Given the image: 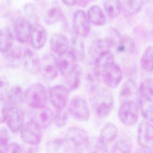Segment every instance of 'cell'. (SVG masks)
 <instances>
[{
	"label": "cell",
	"mask_w": 153,
	"mask_h": 153,
	"mask_svg": "<svg viewBox=\"0 0 153 153\" xmlns=\"http://www.w3.org/2000/svg\"><path fill=\"white\" fill-rule=\"evenodd\" d=\"M112 45L113 41L111 39L103 38L98 39L90 47L89 54L95 60L101 54L110 51V48Z\"/></svg>",
	"instance_id": "cell-21"
},
{
	"label": "cell",
	"mask_w": 153,
	"mask_h": 153,
	"mask_svg": "<svg viewBox=\"0 0 153 153\" xmlns=\"http://www.w3.org/2000/svg\"><path fill=\"white\" fill-rule=\"evenodd\" d=\"M50 42L51 50L59 55L68 51L70 44L68 38L60 33L53 35Z\"/></svg>",
	"instance_id": "cell-20"
},
{
	"label": "cell",
	"mask_w": 153,
	"mask_h": 153,
	"mask_svg": "<svg viewBox=\"0 0 153 153\" xmlns=\"http://www.w3.org/2000/svg\"><path fill=\"white\" fill-rule=\"evenodd\" d=\"M63 109L57 110V112L54 115L53 121L56 126L59 128L65 126L68 120V114Z\"/></svg>",
	"instance_id": "cell-37"
},
{
	"label": "cell",
	"mask_w": 153,
	"mask_h": 153,
	"mask_svg": "<svg viewBox=\"0 0 153 153\" xmlns=\"http://www.w3.org/2000/svg\"><path fill=\"white\" fill-rule=\"evenodd\" d=\"M149 0H122V7L125 14L130 16L138 13Z\"/></svg>",
	"instance_id": "cell-22"
},
{
	"label": "cell",
	"mask_w": 153,
	"mask_h": 153,
	"mask_svg": "<svg viewBox=\"0 0 153 153\" xmlns=\"http://www.w3.org/2000/svg\"><path fill=\"white\" fill-rule=\"evenodd\" d=\"M103 7L105 13L111 18L117 17L123 8L120 0H103Z\"/></svg>",
	"instance_id": "cell-29"
},
{
	"label": "cell",
	"mask_w": 153,
	"mask_h": 153,
	"mask_svg": "<svg viewBox=\"0 0 153 153\" xmlns=\"http://www.w3.org/2000/svg\"><path fill=\"white\" fill-rule=\"evenodd\" d=\"M87 17L90 22L96 26H102L106 23V17L97 5H93L88 9Z\"/></svg>",
	"instance_id": "cell-25"
},
{
	"label": "cell",
	"mask_w": 153,
	"mask_h": 153,
	"mask_svg": "<svg viewBox=\"0 0 153 153\" xmlns=\"http://www.w3.org/2000/svg\"><path fill=\"white\" fill-rule=\"evenodd\" d=\"M71 143L66 139L54 138L46 143L45 150L50 153H62L70 151Z\"/></svg>",
	"instance_id": "cell-19"
},
{
	"label": "cell",
	"mask_w": 153,
	"mask_h": 153,
	"mask_svg": "<svg viewBox=\"0 0 153 153\" xmlns=\"http://www.w3.org/2000/svg\"><path fill=\"white\" fill-rule=\"evenodd\" d=\"M118 128L112 123H108L102 128L99 139L105 143L108 144L113 142L117 137Z\"/></svg>",
	"instance_id": "cell-23"
},
{
	"label": "cell",
	"mask_w": 153,
	"mask_h": 153,
	"mask_svg": "<svg viewBox=\"0 0 153 153\" xmlns=\"http://www.w3.org/2000/svg\"><path fill=\"white\" fill-rule=\"evenodd\" d=\"M5 122L12 132L20 131L25 124V112L19 105H11L8 107Z\"/></svg>",
	"instance_id": "cell-6"
},
{
	"label": "cell",
	"mask_w": 153,
	"mask_h": 153,
	"mask_svg": "<svg viewBox=\"0 0 153 153\" xmlns=\"http://www.w3.org/2000/svg\"><path fill=\"white\" fill-rule=\"evenodd\" d=\"M25 101L32 109L45 106L47 95L44 86L39 83L31 85L25 92Z\"/></svg>",
	"instance_id": "cell-2"
},
{
	"label": "cell",
	"mask_w": 153,
	"mask_h": 153,
	"mask_svg": "<svg viewBox=\"0 0 153 153\" xmlns=\"http://www.w3.org/2000/svg\"><path fill=\"white\" fill-rule=\"evenodd\" d=\"M139 108L133 100L121 102L118 109V118L126 126H131L135 124L139 118Z\"/></svg>",
	"instance_id": "cell-3"
},
{
	"label": "cell",
	"mask_w": 153,
	"mask_h": 153,
	"mask_svg": "<svg viewBox=\"0 0 153 153\" xmlns=\"http://www.w3.org/2000/svg\"><path fill=\"white\" fill-rule=\"evenodd\" d=\"M90 21L84 11L76 10L74 14L72 26L74 32L79 36H86L90 32Z\"/></svg>",
	"instance_id": "cell-14"
},
{
	"label": "cell",
	"mask_w": 153,
	"mask_h": 153,
	"mask_svg": "<svg viewBox=\"0 0 153 153\" xmlns=\"http://www.w3.org/2000/svg\"><path fill=\"white\" fill-rule=\"evenodd\" d=\"M77 59L73 51H66L59 54L57 60L59 71L65 76L72 72L76 68Z\"/></svg>",
	"instance_id": "cell-13"
},
{
	"label": "cell",
	"mask_w": 153,
	"mask_h": 153,
	"mask_svg": "<svg viewBox=\"0 0 153 153\" xmlns=\"http://www.w3.org/2000/svg\"><path fill=\"white\" fill-rule=\"evenodd\" d=\"M99 74L104 83L112 88L118 85L123 77L121 69L115 62L102 68Z\"/></svg>",
	"instance_id": "cell-4"
},
{
	"label": "cell",
	"mask_w": 153,
	"mask_h": 153,
	"mask_svg": "<svg viewBox=\"0 0 153 153\" xmlns=\"http://www.w3.org/2000/svg\"><path fill=\"white\" fill-rule=\"evenodd\" d=\"M41 128L33 122L30 121L23 125L20 130V136L22 140L30 145H36L41 140L42 133Z\"/></svg>",
	"instance_id": "cell-8"
},
{
	"label": "cell",
	"mask_w": 153,
	"mask_h": 153,
	"mask_svg": "<svg viewBox=\"0 0 153 153\" xmlns=\"http://www.w3.org/2000/svg\"><path fill=\"white\" fill-rule=\"evenodd\" d=\"M137 143L145 149L153 148V125L148 121L140 123L137 130Z\"/></svg>",
	"instance_id": "cell-10"
},
{
	"label": "cell",
	"mask_w": 153,
	"mask_h": 153,
	"mask_svg": "<svg viewBox=\"0 0 153 153\" xmlns=\"http://www.w3.org/2000/svg\"><path fill=\"white\" fill-rule=\"evenodd\" d=\"M47 33L45 29L39 23L32 25L30 41L32 45L35 49L42 48L47 41Z\"/></svg>",
	"instance_id": "cell-16"
},
{
	"label": "cell",
	"mask_w": 153,
	"mask_h": 153,
	"mask_svg": "<svg viewBox=\"0 0 153 153\" xmlns=\"http://www.w3.org/2000/svg\"><path fill=\"white\" fill-rule=\"evenodd\" d=\"M68 112L72 117L82 121L88 120L90 116V111L87 102L80 96L72 99L68 106Z\"/></svg>",
	"instance_id": "cell-5"
},
{
	"label": "cell",
	"mask_w": 153,
	"mask_h": 153,
	"mask_svg": "<svg viewBox=\"0 0 153 153\" xmlns=\"http://www.w3.org/2000/svg\"><path fill=\"white\" fill-rule=\"evenodd\" d=\"M140 96L153 100V80L151 78L144 79L140 84Z\"/></svg>",
	"instance_id": "cell-33"
},
{
	"label": "cell",
	"mask_w": 153,
	"mask_h": 153,
	"mask_svg": "<svg viewBox=\"0 0 153 153\" xmlns=\"http://www.w3.org/2000/svg\"><path fill=\"white\" fill-rule=\"evenodd\" d=\"M23 62L24 68L27 72L35 74L39 72L41 60L32 51L28 50L24 53Z\"/></svg>",
	"instance_id": "cell-17"
},
{
	"label": "cell",
	"mask_w": 153,
	"mask_h": 153,
	"mask_svg": "<svg viewBox=\"0 0 153 153\" xmlns=\"http://www.w3.org/2000/svg\"><path fill=\"white\" fill-rule=\"evenodd\" d=\"M132 149V143L129 139H120L113 146L112 152H130Z\"/></svg>",
	"instance_id": "cell-34"
},
{
	"label": "cell",
	"mask_w": 153,
	"mask_h": 153,
	"mask_svg": "<svg viewBox=\"0 0 153 153\" xmlns=\"http://www.w3.org/2000/svg\"><path fill=\"white\" fill-rule=\"evenodd\" d=\"M32 25L24 19H18L14 26V35L16 40L20 43H25L30 39Z\"/></svg>",
	"instance_id": "cell-15"
},
{
	"label": "cell",
	"mask_w": 153,
	"mask_h": 153,
	"mask_svg": "<svg viewBox=\"0 0 153 153\" xmlns=\"http://www.w3.org/2000/svg\"><path fill=\"white\" fill-rule=\"evenodd\" d=\"M1 51L2 53H8L13 44V36L11 30L8 27H4L1 30Z\"/></svg>",
	"instance_id": "cell-30"
},
{
	"label": "cell",
	"mask_w": 153,
	"mask_h": 153,
	"mask_svg": "<svg viewBox=\"0 0 153 153\" xmlns=\"http://www.w3.org/2000/svg\"><path fill=\"white\" fill-rule=\"evenodd\" d=\"M81 73L78 69L74 70L72 72L66 75V84L70 90H75L80 84Z\"/></svg>",
	"instance_id": "cell-35"
},
{
	"label": "cell",
	"mask_w": 153,
	"mask_h": 153,
	"mask_svg": "<svg viewBox=\"0 0 153 153\" xmlns=\"http://www.w3.org/2000/svg\"><path fill=\"white\" fill-rule=\"evenodd\" d=\"M1 100H5L11 105H19L25 101V93L21 87L16 86L7 91L5 97Z\"/></svg>",
	"instance_id": "cell-24"
},
{
	"label": "cell",
	"mask_w": 153,
	"mask_h": 153,
	"mask_svg": "<svg viewBox=\"0 0 153 153\" xmlns=\"http://www.w3.org/2000/svg\"><path fill=\"white\" fill-rule=\"evenodd\" d=\"M72 47L74 53L77 58L82 60L85 56L84 42L78 38H74L72 41Z\"/></svg>",
	"instance_id": "cell-36"
},
{
	"label": "cell",
	"mask_w": 153,
	"mask_h": 153,
	"mask_svg": "<svg viewBox=\"0 0 153 153\" xmlns=\"http://www.w3.org/2000/svg\"><path fill=\"white\" fill-rule=\"evenodd\" d=\"M142 117L149 122H153V100L140 96L139 99Z\"/></svg>",
	"instance_id": "cell-28"
},
{
	"label": "cell",
	"mask_w": 153,
	"mask_h": 153,
	"mask_svg": "<svg viewBox=\"0 0 153 153\" xmlns=\"http://www.w3.org/2000/svg\"><path fill=\"white\" fill-rule=\"evenodd\" d=\"M62 1L66 5L74 6L76 4L78 0H62Z\"/></svg>",
	"instance_id": "cell-40"
},
{
	"label": "cell",
	"mask_w": 153,
	"mask_h": 153,
	"mask_svg": "<svg viewBox=\"0 0 153 153\" xmlns=\"http://www.w3.org/2000/svg\"><path fill=\"white\" fill-rule=\"evenodd\" d=\"M138 89L135 82L131 79H128L122 85L119 93L121 102L133 100L137 96Z\"/></svg>",
	"instance_id": "cell-18"
},
{
	"label": "cell",
	"mask_w": 153,
	"mask_h": 153,
	"mask_svg": "<svg viewBox=\"0 0 153 153\" xmlns=\"http://www.w3.org/2000/svg\"><path fill=\"white\" fill-rule=\"evenodd\" d=\"M90 102L94 114L99 118H105L111 113L113 108L114 99L109 90L101 88L92 92Z\"/></svg>",
	"instance_id": "cell-1"
},
{
	"label": "cell",
	"mask_w": 153,
	"mask_h": 153,
	"mask_svg": "<svg viewBox=\"0 0 153 153\" xmlns=\"http://www.w3.org/2000/svg\"><path fill=\"white\" fill-rule=\"evenodd\" d=\"M66 139L76 149L87 146L89 143L88 133L85 129L76 126L68 128Z\"/></svg>",
	"instance_id": "cell-11"
},
{
	"label": "cell",
	"mask_w": 153,
	"mask_h": 153,
	"mask_svg": "<svg viewBox=\"0 0 153 153\" xmlns=\"http://www.w3.org/2000/svg\"><path fill=\"white\" fill-rule=\"evenodd\" d=\"M57 61L50 54H47L42 57L41 60L39 72L42 77L47 80H53L58 75Z\"/></svg>",
	"instance_id": "cell-12"
},
{
	"label": "cell",
	"mask_w": 153,
	"mask_h": 153,
	"mask_svg": "<svg viewBox=\"0 0 153 153\" xmlns=\"http://www.w3.org/2000/svg\"><path fill=\"white\" fill-rule=\"evenodd\" d=\"M148 14H149V16L151 19V21L153 24V7H151V8H149L148 11Z\"/></svg>",
	"instance_id": "cell-41"
},
{
	"label": "cell",
	"mask_w": 153,
	"mask_h": 153,
	"mask_svg": "<svg viewBox=\"0 0 153 153\" xmlns=\"http://www.w3.org/2000/svg\"><path fill=\"white\" fill-rule=\"evenodd\" d=\"M100 75L95 69L94 66L89 69L85 74L84 81L85 85L88 91L93 92L97 89L99 82Z\"/></svg>",
	"instance_id": "cell-27"
},
{
	"label": "cell",
	"mask_w": 153,
	"mask_h": 153,
	"mask_svg": "<svg viewBox=\"0 0 153 153\" xmlns=\"http://www.w3.org/2000/svg\"><path fill=\"white\" fill-rule=\"evenodd\" d=\"M0 133V149L1 151H2L9 143V136L5 128H2Z\"/></svg>",
	"instance_id": "cell-39"
},
{
	"label": "cell",
	"mask_w": 153,
	"mask_h": 153,
	"mask_svg": "<svg viewBox=\"0 0 153 153\" xmlns=\"http://www.w3.org/2000/svg\"><path fill=\"white\" fill-rule=\"evenodd\" d=\"M135 49V43L133 39L127 35H123L119 38L117 44V50L118 53H131Z\"/></svg>",
	"instance_id": "cell-26"
},
{
	"label": "cell",
	"mask_w": 153,
	"mask_h": 153,
	"mask_svg": "<svg viewBox=\"0 0 153 153\" xmlns=\"http://www.w3.org/2000/svg\"><path fill=\"white\" fill-rule=\"evenodd\" d=\"M140 65L146 72L153 71V46L149 45L145 50L141 59Z\"/></svg>",
	"instance_id": "cell-31"
},
{
	"label": "cell",
	"mask_w": 153,
	"mask_h": 153,
	"mask_svg": "<svg viewBox=\"0 0 153 153\" xmlns=\"http://www.w3.org/2000/svg\"><path fill=\"white\" fill-rule=\"evenodd\" d=\"M54 114L46 106L40 108H33L29 114L30 121L41 128L48 127L54 120Z\"/></svg>",
	"instance_id": "cell-7"
},
{
	"label": "cell",
	"mask_w": 153,
	"mask_h": 153,
	"mask_svg": "<svg viewBox=\"0 0 153 153\" xmlns=\"http://www.w3.org/2000/svg\"><path fill=\"white\" fill-rule=\"evenodd\" d=\"M64 18L63 14L61 10L58 7H52L45 14L44 17V22L48 25H53Z\"/></svg>",
	"instance_id": "cell-32"
},
{
	"label": "cell",
	"mask_w": 153,
	"mask_h": 153,
	"mask_svg": "<svg viewBox=\"0 0 153 153\" xmlns=\"http://www.w3.org/2000/svg\"><path fill=\"white\" fill-rule=\"evenodd\" d=\"M69 95V89L62 85L52 87L49 92L51 103L57 110H61L65 108L68 103Z\"/></svg>",
	"instance_id": "cell-9"
},
{
	"label": "cell",
	"mask_w": 153,
	"mask_h": 153,
	"mask_svg": "<svg viewBox=\"0 0 153 153\" xmlns=\"http://www.w3.org/2000/svg\"><path fill=\"white\" fill-rule=\"evenodd\" d=\"M3 152H22L21 146L17 143H8L7 146L1 151Z\"/></svg>",
	"instance_id": "cell-38"
}]
</instances>
